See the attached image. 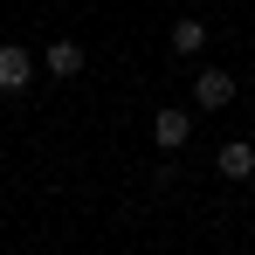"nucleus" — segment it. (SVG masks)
Returning <instances> with one entry per match:
<instances>
[{
    "label": "nucleus",
    "mask_w": 255,
    "mask_h": 255,
    "mask_svg": "<svg viewBox=\"0 0 255 255\" xmlns=\"http://www.w3.org/2000/svg\"><path fill=\"white\" fill-rule=\"evenodd\" d=\"M35 83V62H28V48L21 42H0V90L14 97V90H28Z\"/></svg>",
    "instance_id": "1"
},
{
    "label": "nucleus",
    "mask_w": 255,
    "mask_h": 255,
    "mask_svg": "<svg viewBox=\"0 0 255 255\" xmlns=\"http://www.w3.org/2000/svg\"><path fill=\"white\" fill-rule=\"evenodd\" d=\"M214 166H221V179H249V172H255V145H249V138H228Z\"/></svg>",
    "instance_id": "5"
},
{
    "label": "nucleus",
    "mask_w": 255,
    "mask_h": 255,
    "mask_svg": "<svg viewBox=\"0 0 255 255\" xmlns=\"http://www.w3.org/2000/svg\"><path fill=\"white\" fill-rule=\"evenodd\" d=\"M42 62H48V76H55V83H69V76H83V42H69V35H55Z\"/></svg>",
    "instance_id": "2"
},
{
    "label": "nucleus",
    "mask_w": 255,
    "mask_h": 255,
    "mask_svg": "<svg viewBox=\"0 0 255 255\" xmlns=\"http://www.w3.org/2000/svg\"><path fill=\"white\" fill-rule=\"evenodd\" d=\"M172 55H200V48H207V21H172Z\"/></svg>",
    "instance_id": "6"
},
{
    "label": "nucleus",
    "mask_w": 255,
    "mask_h": 255,
    "mask_svg": "<svg viewBox=\"0 0 255 255\" xmlns=\"http://www.w3.org/2000/svg\"><path fill=\"white\" fill-rule=\"evenodd\" d=\"M228 97H235V76H228V69H200V76H193V104H200V111H221Z\"/></svg>",
    "instance_id": "3"
},
{
    "label": "nucleus",
    "mask_w": 255,
    "mask_h": 255,
    "mask_svg": "<svg viewBox=\"0 0 255 255\" xmlns=\"http://www.w3.org/2000/svg\"><path fill=\"white\" fill-rule=\"evenodd\" d=\"M152 138H159V152H179V145L193 138V118H186V111H159V118H152Z\"/></svg>",
    "instance_id": "4"
}]
</instances>
